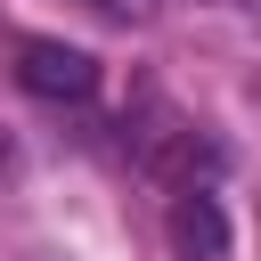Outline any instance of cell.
<instances>
[{
	"label": "cell",
	"instance_id": "obj_1",
	"mask_svg": "<svg viewBox=\"0 0 261 261\" xmlns=\"http://www.w3.org/2000/svg\"><path fill=\"white\" fill-rule=\"evenodd\" d=\"M16 82H24L33 98H49V106H90V98H98V57L73 49V41L33 33V41H16Z\"/></svg>",
	"mask_w": 261,
	"mask_h": 261
},
{
	"label": "cell",
	"instance_id": "obj_2",
	"mask_svg": "<svg viewBox=\"0 0 261 261\" xmlns=\"http://www.w3.org/2000/svg\"><path fill=\"white\" fill-rule=\"evenodd\" d=\"M171 245H179V261H228V212L212 188L171 196Z\"/></svg>",
	"mask_w": 261,
	"mask_h": 261
},
{
	"label": "cell",
	"instance_id": "obj_3",
	"mask_svg": "<svg viewBox=\"0 0 261 261\" xmlns=\"http://www.w3.org/2000/svg\"><path fill=\"white\" fill-rule=\"evenodd\" d=\"M33 261H57V253H33Z\"/></svg>",
	"mask_w": 261,
	"mask_h": 261
}]
</instances>
